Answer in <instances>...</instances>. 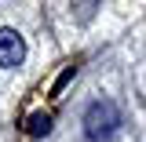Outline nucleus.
<instances>
[{"instance_id":"1","label":"nucleus","mask_w":146,"mask_h":142,"mask_svg":"<svg viewBox=\"0 0 146 142\" xmlns=\"http://www.w3.org/2000/svg\"><path fill=\"white\" fill-rule=\"evenodd\" d=\"M121 131V109L110 98H95L88 109H84V135L88 142H110Z\"/></svg>"},{"instance_id":"2","label":"nucleus","mask_w":146,"mask_h":142,"mask_svg":"<svg viewBox=\"0 0 146 142\" xmlns=\"http://www.w3.org/2000/svg\"><path fill=\"white\" fill-rule=\"evenodd\" d=\"M26 58V40L15 33V29H0V66L11 69Z\"/></svg>"},{"instance_id":"3","label":"nucleus","mask_w":146,"mask_h":142,"mask_svg":"<svg viewBox=\"0 0 146 142\" xmlns=\"http://www.w3.org/2000/svg\"><path fill=\"white\" fill-rule=\"evenodd\" d=\"M48 131H51V113H29V117H26V135L40 139V135H48Z\"/></svg>"}]
</instances>
